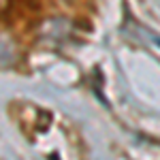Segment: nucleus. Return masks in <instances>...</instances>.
I'll return each instance as SVG.
<instances>
[]
</instances>
